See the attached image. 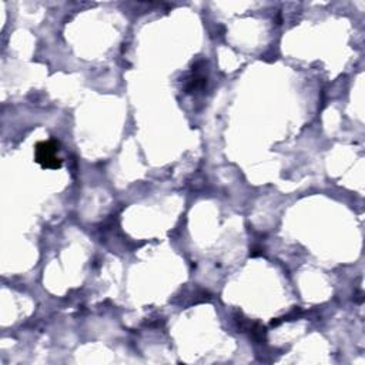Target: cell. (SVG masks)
Here are the masks:
<instances>
[{
	"label": "cell",
	"instance_id": "1",
	"mask_svg": "<svg viewBox=\"0 0 365 365\" xmlns=\"http://www.w3.org/2000/svg\"><path fill=\"white\" fill-rule=\"evenodd\" d=\"M58 150H60V143L53 138L40 141L34 147V160L43 168L58 170L63 165V161L58 157Z\"/></svg>",
	"mask_w": 365,
	"mask_h": 365
}]
</instances>
